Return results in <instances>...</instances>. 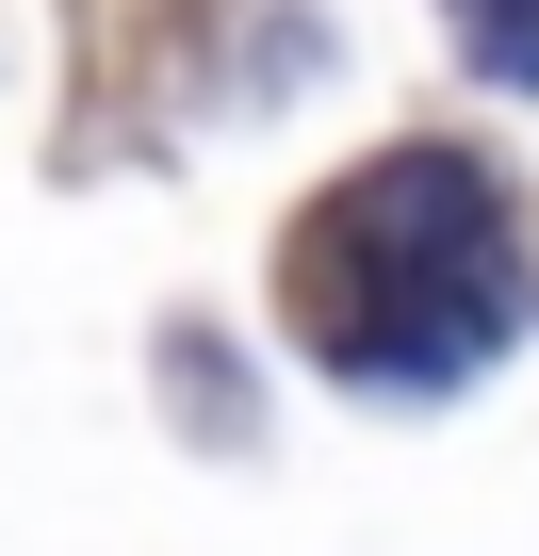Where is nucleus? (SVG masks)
I'll list each match as a JSON object with an SVG mask.
<instances>
[{
    "instance_id": "1",
    "label": "nucleus",
    "mask_w": 539,
    "mask_h": 556,
    "mask_svg": "<svg viewBox=\"0 0 539 556\" xmlns=\"http://www.w3.org/2000/svg\"><path fill=\"white\" fill-rule=\"evenodd\" d=\"M279 278H295L311 361H344L376 393H441L523 328V213L474 148H393L311 197Z\"/></svg>"
},
{
    "instance_id": "2",
    "label": "nucleus",
    "mask_w": 539,
    "mask_h": 556,
    "mask_svg": "<svg viewBox=\"0 0 539 556\" xmlns=\"http://www.w3.org/2000/svg\"><path fill=\"white\" fill-rule=\"evenodd\" d=\"M458 34H474L490 83H539V0H458Z\"/></svg>"
}]
</instances>
